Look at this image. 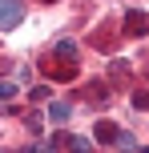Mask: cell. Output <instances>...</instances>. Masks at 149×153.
Returning <instances> with one entry per match:
<instances>
[{
    "instance_id": "obj_1",
    "label": "cell",
    "mask_w": 149,
    "mask_h": 153,
    "mask_svg": "<svg viewBox=\"0 0 149 153\" xmlns=\"http://www.w3.org/2000/svg\"><path fill=\"white\" fill-rule=\"evenodd\" d=\"M20 16H24V4H20V0H0V24H4V28H16Z\"/></svg>"
},
{
    "instance_id": "obj_2",
    "label": "cell",
    "mask_w": 149,
    "mask_h": 153,
    "mask_svg": "<svg viewBox=\"0 0 149 153\" xmlns=\"http://www.w3.org/2000/svg\"><path fill=\"white\" fill-rule=\"evenodd\" d=\"M125 32H133V36H145V32H149L145 12H129V16H125Z\"/></svg>"
},
{
    "instance_id": "obj_3",
    "label": "cell",
    "mask_w": 149,
    "mask_h": 153,
    "mask_svg": "<svg viewBox=\"0 0 149 153\" xmlns=\"http://www.w3.org/2000/svg\"><path fill=\"white\" fill-rule=\"evenodd\" d=\"M69 113H73L69 101H53V105H48V117H53V121H69Z\"/></svg>"
},
{
    "instance_id": "obj_4",
    "label": "cell",
    "mask_w": 149,
    "mask_h": 153,
    "mask_svg": "<svg viewBox=\"0 0 149 153\" xmlns=\"http://www.w3.org/2000/svg\"><path fill=\"white\" fill-rule=\"evenodd\" d=\"M121 133L113 129V125H97V141H117Z\"/></svg>"
},
{
    "instance_id": "obj_5",
    "label": "cell",
    "mask_w": 149,
    "mask_h": 153,
    "mask_svg": "<svg viewBox=\"0 0 149 153\" xmlns=\"http://www.w3.org/2000/svg\"><path fill=\"white\" fill-rule=\"evenodd\" d=\"M117 149H129V153H133V149H137V141H133V133H121V137H117Z\"/></svg>"
},
{
    "instance_id": "obj_6",
    "label": "cell",
    "mask_w": 149,
    "mask_h": 153,
    "mask_svg": "<svg viewBox=\"0 0 149 153\" xmlns=\"http://www.w3.org/2000/svg\"><path fill=\"white\" fill-rule=\"evenodd\" d=\"M56 53H61V56H73V53H77V45H73V40H61V45H56Z\"/></svg>"
},
{
    "instance_id": "obj_7",
    "label": "cell",
    "mask_w": 149,
    "mask_h": 153,
    "mask_svg": "<svg viewBox=\"0 0 149 153\" xmlns=\"http://www.w3.org/2000/svg\"><path fill=\"white\" fill-rule=\"evenodd\" d=\"M48 69H53L56 76H73V73H77V69H73V65H48Z\"/></svg>"
},
{
    "instance_id": "obj_8",
    "label": "cell",
    "mask_w": 149,
    "mask_h": 153,
    "mask_svg": "<svg viewBox=\"0 0 149 153\" xmlns=\"http://www.w3.org/2000/svg\"><path fill=\"white\" fill-rule=\"evenodd\" d=\"M133 109H149V93H133Z\"/></svg>"
},
{
    "instance_id": "obj_9",
    "label": "cell",
    "mask_w": 149,
    "mask_h": 153,
    "mask_svg": "<svg viewBox=\"0 0 149 153\" xmlns=\"http://www.w3.org/2000/svg\"><path fill=\"white\" fill-rule=\"evenodd\" d=\"M69 145L77 149V153H89V141H85V137H77V141H69Z\"/></svg>"
}]
</instances>
